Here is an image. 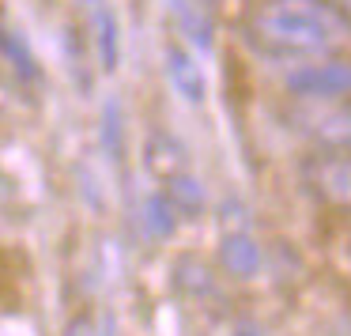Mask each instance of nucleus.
<instances>
[{
	"label": "nucleus",
	"mask_w": 351,
	"mask_h": 336,
	"mask_svg": "<svg viewBox=\"0 0 351 336\" xmlns=\"http://www.w3.org/2000/svg\"><path fill=\"white\" fill-rule=\"evenodd\" d=\"M178 19H182V27L189 31V38L197 42V46H212V23H208V16H200L197 8H193L189 0H178Z\"/></svg>",
	"instance_id": "11"
},
{
	"label": "nucleus",
	"mask_w": 351,
	"mask_h": 336,
	"mask_svg": "<svg viewBox=\"0 0 351 336\" xmlns=\"http://www.w3.org/2000/svg\"><path fill=\"white\" fill-rule=\"evenodd\" d=\"M325 4H328V8H332V12H336V16H340V19H343V23H348V27H351V0H325Z\"/></svg>",
	"instance_id": "14"
},
{
	"label": "nucleus",
	"mask_w": 351,
	"mask_h": 336,
	"mask_svg": "<svg viewBox=\"0 0 351 336\" xmlns=\"http://www.w3.org/2000/svg\"><path fill=\"white\" fill-rule=\"evenodd\" d=\"M174 204L167 200V193H152V197L144 200V227H147V235L152 238H167V235H174V227H178V219H174Z\"/></svg>",
	"instance_id": "10"
},
{
	"label": "nucleus",
	"mask_w": 351,
	"mask_h": 336,
	"mask_svg": "<svg viewBox=\"0 0 351 336\" xmlns=\"http://www.w3.org/2000/svg\"><path fill=\"white\" fill-rule=\"evenodd\" d=\"M250 31L276 57H328L351 38V27L325 0H268L253 12Z\"/></svg>",
	"instance_id": "1"
},
{
	"label": "nucleus",
	"mask_w": 351,
	"mask_h": 336,
	"mask_svg": "<svg viewBox=\"0 0 351 336\" xmlns=\"http://www.w3.org/2000/svg\"><path fill=\"white\" fill-rule=\"evenodd\" d=\"M223 265L234 276L250 280V276L261 272V245L253 242L245 230H230V235L223 238Z\"/></svg>",
	"instance_id": "8"
},
{
	"label": "nucleus",
	"mask_w": 351,
	"mask_h": 336,
	"mask_svg": "<svg viewBox=\"0 0 351 336\" xmlns=\"http://www.w3.org/2000/svg\"><path fill=\"white\" fill-rule=\"evenodd\" d=\"M230 336H265V333H261L257 325H250V321H242V325H234V333H230Z\"/></svg>",
	"instance_id": "15"
},
{
	"label": "nucleus",
	"mask_w": 351,
	"mask_h": 336,
	"mask_svg": "<svg viewBox=\"0 0 351 336\" xmlns=\"http://www.w3.org/2000/svg\"><path fill=\"white\" fill-rule=\"evenodd\" d=\"M87 19H91V42H95V57H99L102 72L117 69L121 57V34H117V16L106 0H87Z\"/></svg>",
	"instance_id": "5"
},
{
	"label": "nucleus",
	"mask_w": 351,
	"mask_h": 336,
	"mask_svg": "<svg viewBox=\"0 0 351 336\" xmlns=\"http://www.w3.org/2000/svg\"><path fill=\"white\" fill-rule=\"evenodd\" d=\"M167 80H170V87H174L185 102H193V106L204 102L208 84H204V72H200V64H197V57H193V53L170 46L167 49Z\"/></svg>",
	"instance_id": "6"
},
{
	"label": "nucleus",
	"mask_w": 351,
	"mask_h": 336,
	"mask_svg": "<svg viewBox=\"0 0 351 336\" xmlns=\"http://www.w3.org/2000/svg\"><path fill=\"white\" fill-rule=\"evenodd\" d=\"M291 121L321 152H351V99L302 102Z\"/></svg>",
	"instance_id": "2"
},
{
	"label": "nucleus",
	"mask_w": 351,
	"mask_h": 336,
	"mask_svg": "<svg viewBox=\"0 0 351 336\" xmlns=\"http://www.w3.org/2000/svg\"><path fill=\"white\" fill-rule=\"evenodd\" d=\"M283 87H287L295 99L302 102H325V99H351V64L348 61H306L295 64V69L283 76Z\"/></svg>",
	"instance_id": "3"
},
{
	"label": "nucleus",
	"mask_w": 351,
	"mask_h": 336,
	"mask_svg": "<svg viewBox=\"0 0 351 336\" xmlns=\"http://www.w3.org/2000/svg\"><path fill=\"white\" fill-rule=\"evenodd\" d=\"M4 193H8V178L0 174V197H4Z\"/></svg>",
	"instance_id": "16"
},
{
	"label": "nucleus",
	"mask_w": 351,
	"mask_h": 336,
	"mask_svg": "<svg viewBox=\"0 0 351 336\" xmlns=\"http://www.w3.org/2000/svg\"><path fill=\"white\" fill-rule=\"evenodd\" d=\"M102 144L114 159H121V106L117 102H106L102 110Z\"/></svg>",
	"instance_id": "12"
},
{
	"label": "nucleus",
	"mask_w": 351,
	"mask_h": 336,
	"mask_svg": "<svg viewBox=\"0 0 351 336\" xmlns=\"http://www.w3.org/2000/svg\"><path fill=\"white\" fill-rule=\"evenodd\" d=\"M306 178L321 197L351 204V152H317L306 163Z\"/></svg>",
	"instance_id": "4"
},
{
	"label": "nucleus",
	"mask_w": 351,
	"mask_h": 336,
	"mask_svg": "<svg viewBox=\"0 0 351 336\" xmlns=\"http://www.w3.org/2000/svg\"><path fill=\"white\" fill-rule=\"evenodd\" d=\"M147 167H152L162 182H170V178L185 174V155L174 140L159 132V136H152V144H147Z\"/></svg>",
	"instance_id": "9"
},
{
	"label": "nucleus",
	"mask_w": 351,
	"mask_h": 336,
	"mask_svg": "<svg viewBox=\"0 0 351 336\" xmlns=\"http://www.w3.org/2000/svg\"><path fill=\"white\" fill-rule=\"evenodd\" d=\"M0 57H4V61L12 64V72H16L19 80H27V84H34V80L42 76V69H38V61H34L31 46H27L23 31H19L4 12H0Z\"/></svg>",
	"instance_id": "7"
},
{
	"label": "nucleus",
	"mask_w": 351,
	"mask_h": 336,
	"mask_svg": "<svg viewBox=\"0 0 351 336\" xmlns=\"http://www.w3.org/2000/svg\"><path fill=\"white\" fill-rule=\"evenodd\" d=\"M64 336H110V328H99L95 317H76L69 328H64Z\"/></svg>",
	"instance_id": "13"
}]
</instances>
